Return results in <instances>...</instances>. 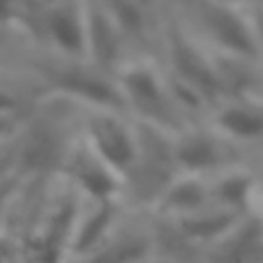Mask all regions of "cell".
Segmentation results:
<instances>
[{
  "mask_svg": "<svg viewBox=\"0 0 263 263\" xmlns=\"http://www.w3.org/2000/svg\"><path fill=\"white\" fill-rule=\"evenodd\" d=\"M257 10H259V21H261V37H263V8L257 6Z\"/></svg>",
  "mask_w": 263,
  "mask_h": 263,
  "instance_id": "21",
  "label": "cell"
},
{
  "mask_svg": "<svg viewBox=\"0 0 263 263\" xmlns=\"http://www.w3.org/2000/svg\"><path fill=\"white\" fill-rule=\"evenodd\" d=\"M113 18L134 55L158 58L164 31V16L138 0H97Z\"/></svg>",
  "mask_w": 263,
  "mask_h": 263,
  "instance_id": "11",
  "label": "cell"
},
{
  "mask_svg": "<svg viewBox=\"0 0 263 263\" xmlns=\"http://www.w3.org/2000/svg\"><path fill=\"white\" fill-rule=\"evenodd\" d=\"M21 175H18V156H16V134H12L0 140V191L12 187Z\"/></svg>",
  "mask_w": 263,
  "mask_h": 263,
  "instance_id": "14",
  "label": "cell"
},
{
  "mask_svg": "<svg viewBox=\"0 0 263 263\" xmlns=\"http://www.w3.org/2000/svg\"><path fill=\"white\" fill-rule=\"evenodd\" d=\"M60 177L82 199H123V179L82 138L70 150Z\"/></svg>",
  "mask_w": 263,
  "mask_h": 263,
  "instance_id": "9",
  "label": "cell"
},
{
  "mask_svg": "<svg viewBox=\"0 0 263 263\" xmlns=\"http://www.w3.org/2000/svg\"><path fill=\"white\" fill-rule=\"evenodd\" d=\"M187 2L189 0H160V8H162L164 18L171 16V14H175V12H179Z\"/></svg>",
  "mask_w": 263,
  "mask_h": 263,
  "instance_id": "16",
  "label": "cell"
},
{
  "mask_svg": "<svg viewBox=\"0 0 263 263\" xmlns=\"http://www.w3.org/2000/svg\"><path fill=\"white\" fill-rule=\"evenodd\" d=\"M173 152L179 173L201 177H214L232 166L253 164L263 154V150L255 152L234 144L205 121L193 123L173 136Z\"/></svg>",
  "mask_w": 263,
  "mask_h": 263,
  "instance_id": "7",
  "label": "cell"
},
{
  "mask_svg": "<svg viewBox=\"0 0 263 263\" xmlns=\"http://www.w3.org/2000/svg\"><path fill=\"white\" fill-rule=\"evenodd\" d=\"M23 121H12V119H0V140H4V138H8V136H12V134H16V129H18V125H21Z\"/></svg>",
  "mask_w": 263,
  "mask_h": 263,
  "instance_id": "17",
  "label": "cell"
},
{
  "mask_svg": "<svg viewBox=\"0 0 263 263\" xmlns=\"http://www.w3.org/2000/svg\"><path fill=\"white\" fill-rule=\"evenodd\" d=\"M23 10L18 0H0V33L4 31H21Z\"/></svg>",
  "mask_w": 263,
  "mask_h": 263,
  "instance_id": "15",
  "label": "cell"
},
{
  "mask_svg": "<svg viewBox=\"0 0 263 263\" xmlns=\"http://www.w3.org/2000/svg\"><path fill=\"white\" fill-rule=\"evenodd\" d=\"M47 0H18V4H21V10H23V18L25 16H29V14H33L39 6H43ZM23 27V25H21Z\"/></svg>",
  "mask_w": 263,
  "mask_h": 263,
  "instance_id": "18",
  "label": "cell"
},
{
  "mask_svg": "<svg viewBox=\"0 0 263 263\" xmlns=\"http://www.w3.org/2000/svg\"><path fill=\"white\" fill-rule=\"evenodd\" d=\"M158 60L173 80L197 92L210 109L224 99V86L214 51H210L175 18L164 21Z\"/></svg>",
  "mask_w": 263,
  "mask_h": 263,
  "instance_id": "5",
  "label": "cell"
},
{
  "mask_svg": "<svg viewBox=\"0 0 263 263\" xmlns=\"http://www.w3.org/2000/svg\"><path fill=\"white\" fill-rule=\"evenodd\" d=\"M138 2H142L144 6H148V8H152V10H156V12H160V14H162L160 0H138ZM162 16H164V14H162Z\"/></svg>",
  "mask_w": 263,
  "mask_h": 263,
  "instance_id": "20",
  "label": "cell"
},
{
  "mask_svg": "<svg viewBox=\"0 0 263 263\" xmlns=\"http://www.w3.org/2000/svg\"><path fill=\"white\" fill-rule=\"evenodd\" d=\"M166 18L179 21L216 55L263 64L259 10L247 0H189Z\"/></svg>",
  "mask_w": 263,
  "mask_h": 263,
  "instance_id": "2",
  "label": "cell"
},
{
  "mask_svg": "<svg viewBox=\"0 0 263 263\" xmlns=\"http://www.w3.org/2000/svg\"><path fill=\"white\" fill-rule=\"evenodd\" d=\"M45 97L41 82L23 62L0 72V119L23 121Z\"/></svg>",
  "mask_w": 263,
  "mask_h": 263,
  "instance_id": "13",
  "label": "cell"
},
{
  "mask_svg": "<svg viewBox=\"0 0 263 263\" xmlns=\"http://www.w3.org/2000/svg\"><path fill=\"white\" fill-rule=\"evenodd\" d=\"M115 80L123 99V109L136 121L173 136L193 125L177 105L158 58L132 55L115 72Z\"/></svg>",
  "mask_w": 263,
  "mask_h": 263,
  "instance_id": "4",
  "label": "cell"
},
{
  "mask_svg": "<svg viewBox=\"0 0 263 263\" xmlns=\"http://www.w3.org/2000/svg\"><path fill=\"white\" fill-rule=\"evenodd\" d=\"M80 138L121 179L129 173L138 154V121L123 109L82 107Z\"/></svg>",
  "mask_w": 263,
  "mask_h": 263,
  "instance_id": "8",
  "label": "cell"
},
{
  "mask_svg": "<svg viewBox=\"0 0 263 263\" xmlns=\"http://www.w3.org/2000/svg\"><path fill=\"white\" fill-rule=\"evenodd\" d=\"M21 31L47 53L86 60V0H47L23 18Z\"/></svg>",
  "mask_w": 263,
  "mask_h": 263,
  "instance_id": "6",
  "label": "cell"
},
{
  "mask_svg": "<svg viewBox=\"0 0 263 263\" xmlns=\"http://www.w3.org/2000/svg\"><path fill=\"white\" fill-rule=\"evenodd\" d=\"M21 62L41 82L45 95L49 97H60L80 107L123 109L115 74L84 58H60L35 47L29 41Z\"/></svg>",
  "mask_w": 263,
  "mask_h": 263,
  "instance_id": "3",
  "label": "cell"
},
{
  "mask_svg": "<svg viewBox=\"0 0 263 263\" xmlns=\"http://www.w3.org/2000/svg\"><path fill=\"white\" fill-rule=\"evenodd\" d=\"M134 55L125 37L97 0H86V60L115 74Z\"/></svg>",
  "mask_w": 263,
  "mask_h": 263,
  "instance_id": "12",
  "label": "cell"
},
{
  "mask_svg": "<svg viewBox=\"0 0 263 263\" xmlns=\"http://www.w3.org/2000/svg\"><path fill=\"white\" fill-rule=\"evenodd\" d=\"M251 214L255 216V220H257V224H259V228H261V232H263V189H261V193H259V197H257V201H255Z\"/></svg>",
  "mask_w": 263,
  "mask_h": 263,
  "instance_id": "19",
  "label": "cell"
},
{
  "mask_svg": "<svg viewBox=\"0 0 263 263\" xmlns=\"http://www.w3.org/2000/svg\"><path fill=\"white\" fill-rule=\"evenodd\" d=\"M205 123L232 140L234 144L261 152L263 150V92L247 97H226L218 101Z\"/></svg>",
  "mask_w": 263,
  "mask_h": 263,
  "instance_id": "10",
  "label": "cell"
},
{
  "mask_svg": "<svg viewBox=\"0 0 263 263\" xmlns=\"http://www.w3.org/2000/svg\"><path fill=\"white\" fill-rule=\"evenodd\" d=\"M80 105L45 97L16 132L21 179L60 177L70 150L80 138Z\"/></svg>",
  "mask_w": 263,
  "mask_h": 263,
  "instance_id": "1",
  "label": "cell"
}]
</instances>
